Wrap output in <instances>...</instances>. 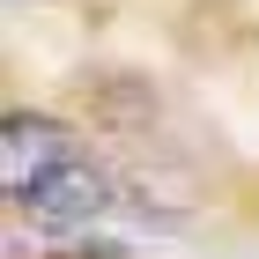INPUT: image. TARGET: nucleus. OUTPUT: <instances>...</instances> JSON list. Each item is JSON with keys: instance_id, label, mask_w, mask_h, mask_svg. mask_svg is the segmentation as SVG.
I'll return each mask as SVG.
<instances>
[{"instance_id": "3", "label": "nucleus", "mask_w": 259, "mask_h": 259, "mask_svg": "<svg viewBox=\"0 0 259 259\" xmlns=\"http://www.w3.org/2000/svg\"><path fill=\"white\" fill-rule=\"evenodd\" d=\"M81 259H126V252H81Z\"/></svg>"}, {"instance_id": "2", "label": "nucleus", "mask_w": 259, "mask_h": 259, "mask_svg": "<svg viewBox=\"0 0 259 259\" xmlns=\"http://www.w3.org/2000/svg\"><path fill=\"white\" fill-rule=\"evenodd\" d=\"M67 156H81L74 134H67L60 119H8V193H22L30 178H45V170H60Z\"/></svg>"}, {"instance_id": "1", "label": "nucleus", "mask_w": 259, "mask_h": 259, "mask_svg": "<svg viewBox=\"0 0 259 259\" xmlns=\"http://www.w3.org/2000/svg\"><path fill=\"white\" fill-rule=\"evenodd\" d=\"M15 200H22V207H30L37 222H52V230H81V222H97L104 207H111V178H104L89 156H67L60 170L30 178Z\"/></svg>"}]
</instances>
